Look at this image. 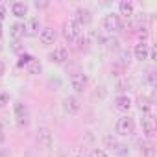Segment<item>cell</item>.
Segmentation results:
<instances>
[{
  "label": "cell",
  "mask_w": 157,
  "mask_h": 157,
  "mask_svg": "<svg viewBox=\"0 0 157 157\" xmlns=\"http://www.w3.org/2000/svg\"><path fill=\"white\" fill-rule=\"evenodd\" d=\"M102 144H104V148H109L115 155H118V157H126L128 153H129V148L124 144V142H120L115 135H104L102 137Z\"/></svg>",
  "instance_id": "obj_1"
},
{
  "label": "cell",
  "mask_w": 157,
  "mask_h": 157,
  "mask_svg": "<svg viewBox=\"0 0 157 157\" xmlns=\"http://www.w3.org/2000/svg\"><path fill=\"white\" fill-rule=\"evenodd\" d=\"M13 115H15V120L21 128H26L30 124V109L24 102H15L13 104Z\"/></svg>",
  "instance_id": "obj_2"
},
{
  "label": "cell",
  "mask_w": 157,
  "mask_h": 157,
  "mask_svg": "<svg viewBox=\"0 0 157 157\" xmlns=\"http://www.w3.org/2000/svg\"><path fill=\"white\" fill-rule=\"evenodd\" d=\"M135 128H137L135 120L131 117H128V115H124V117H120L117 120V133L120 137H131L135 133Z\"/></svg>",
  "instance_id": "obj_3"
},
{
  "label": "cell",
  "mask_w": 157,
  "mask_h": 157,
  "mask_svg": "<svg viewBox=\"0 0 157 157\" xmlns=\"http://www.w3.org/2000/svg\"><path fill=\"white\" fill-rule=\"evenodd\" d=\"M80 33H82V26L78 24L74 19H68V21H65L63 22V37L67 39V41H76L78 37H80Z\"/></svg>",
  "instance_id": "obj_4"
},
{
  "label": "cell",
  "mask_w": 157,
  "mask_h": 157,
  "mask_svg": "<svg viewBox=\"0 0 157 157\" xmlns=\"http://www.w3.org/2000/svg\"><path fill=\"white\" fill-rule=\"evenodd\" d=\"M102 24H104V30L107 33H117L122 30V21L117 13H107L104 19H102Z\"/></svg>",
  "instance_id": "obj_5"
},
{
  "label": "cell",
  "mask_w": 157,
  "mask_h": 157,
  "mask_svg": "<svg viewBox=\"0 0 157 157\" xmlns=\"http://www.w3.org/2000/svg\"><path fill=\"white\" fill-rule=\"evenodd\" d=\"M68 82H70V87H72L76 93H83L89 80H87V76H85L83 72H72Z\"/></svg>",
  "instance_id": "obj_6"
},
{
  "label": "cell",
  "mask_w": 157,
  "mask_h": 157,
  "mask_svg": "<svg viewBox=\"0 0 157 157\" xmlns=\"http://www.w3.org/2000/svg\"><path fill=\"white\" fill-rule=\"evenodd\" d=\"M140 128H142V135L146 139H153L155 137V120H153L151 115H142Z\"/></svg>",
  "instance_id": "obj_7"
},
{
  "label": "cell",
  "mask_w": 157,
  "mask_h": 157,
  "mask_svg": "<svg viewBox=\"0 0 157 157\" xmlns=\"http://www.w3.org/2000/svg\"><path fill=\"white\" fill-rule=\"evenodd\" d=\"M56 39H57V33H56V30H54L52 26L41 28V32H39V41H41L43 46H50V44H54Z\"/></svg>",
  "instance_id": "obj_8"
},
{
  "label": "cell",
  "mask_w": 157,
  "mask_h": 157,
  "mask_svg": "<svg viewBox=\"0 0 157 157\" xmlns=\"http://www.w3.org/2000/svg\"><path fill=\"white\" fill-rule=\"evenodd\" d=\"M68 59V48L67 46H56L52 52H50V61L52 63H57V65H63L65 61Z\"/></svg>",
  "instance_id": "obj_9"
},
{
  "label": "cell",
  "mask_w": 157,
  "mask_h": 157,
  "mask_svg": "<svg viewBox=\"0 0 157 157\" xmlns=\"http://www.w3.org/2000/svg\"><path fill=\"white\" fill-rule=\"evenodd\" d=\"M39 32H41V22H39V19H37V17H30V19L26 21V24H24V35H26V37H35V35H39Z\"/></svg>",
  "instance_id": "obj_10"
},
{
  "label": "cell",
  "mask_w": 157,
  "mask_h": 157,
  "mask_svg": "<svg viewBox=\"0 0 157 157\" xmlns=\"http://www.w3.org/2000/svg\"><path fill=\"white\" fill-rule=\"evenodd\" d=\"M74 21L80 24V26H87V24H91L93 15H91V11H89L87 8H78V10L74 11Z\"/></svg>",
  "instance_id": "obj_11"
},
{
  "label": "cell",
  "mask_w": 157,
  "mask_h": 157,
  "mask_svg": "<svg viewBox=\"0 0 157 157\" xmlns=\"http://www.w3.org/2000/svg\"><path fill=\"white\" fill-rule=\"evenodd\" d=\"M148 54H150V46H148L146 41H140V43L135 44V48H133V56H135L137 61H146V59H148Z\"/></svg>",
  "instance_id": "obj_12"
},
{
  "label": "cell",
  "mask_w": 157,
  "mask_h": 157,
  "mask_svg": "<svg viewBox=\"0 0 157 157\" xmlns=\"http://www.w3.org/2000/svg\"><path fill=\"white\" fill-rule=\"evenodd\" d=\"M63 109L68 115H76L78 111H80V102H78L76 96H65L63 98Z\"/></svg>",
  "instance_id": "obj_13"
},
{
  "label": "cell",
  "mask_w": 157,
  "mask_h": 157,
  "mask_svg": "<svg viewBox=\"0 0 157 157\" xmlns=\"http://www.w3.org/2000/svg\"><path fill=\"white\" fill-rule=\"evenodd\" d=\"M131 98L128 96V94H118L117 98H115V107H117V111H120V113H128L129 109H131Z\"/></svg>",
  "instance_id": "obj_14"
},
{
  "label": "cell",
  "mask_w": 157,
  "mask_h": 157,
  "mask_svg": "<svg viewBox=\"0 0 157 157\" xmlns=\"http://www.w3.org/2000/svg\"><path fill=\"white\" fill-rule=\"evenodd\" d=\"M37 142L43 146V148H50L52 146V133L46 129V128H41L39 131H37Z\"/></svg>",
  "instance_id": "obj_15"
},
{
  "label": "cell",
  "mask_w": 157,
  "mask_h": 157,
  "mask_svg": "<svg viewBox=\"0 0 157 157\" xmlns=\"http://www.w3.org/2000/svg\"><path fill=\"white\" fill-rule=\"evenodd\" d=\"M137 146H139V153L142 157H155V150H153V146L150 142L140 139V140H137Z\"/></svg>",
  "instance_id": "obj_16"
},
{
  "label": "cell",
  "mask_w": 157,
  "mask_h": 157,
  "mask_svg": "<svg viewBox=\"0 0 157 157\" xmlns=\"http://www.w3.org/2000/svg\"><path fill=\"white\" fill-rule=\"evenodd\" d=\"M118 17H126V19H131L133 17V4L128 2V0H122V2H118Z\"/></svg>",
  "instance_id": "obj_17"
},
{
  "label": "cell",
  "mask_w": 157,
  "mask_h": 157,
  "mask_svg": "<svg viewBox=\"0 0 157 157\" xmlns=\"http://www.w3.org/2000/svg\"><path fill=\"white\" fill-rule=\"evenodd\" d=\"M11 13L17 19H22L24 15H28V4H24V2H13L11 4Z\"/></svg>",
  "instance_id": "obj_18"
},
{
  "label": "cell",
  "mask_w": 157,
  "mask_h": 157,
  "mask_svg": "<svg viewBox=\"0 0 157 157\" xmlns=\"http://www.w3.org/2000/svg\"><path fill=\"white\" fill-rule=\"evenodd\" d=\"M10 37L19 41L21 37H24V22H13L10 28Z\"/></svg>",
  "instance_id": "obj_19"
},
{
  "label": "cell",
  "mask_w": 157,
  "mask_h": 157,
  "mask_svg": "<svg viewBox=\"0 0 157 157\" xmlns=\"http://www.w3.org/2000/svg\"><path fill=\"white\" fill-rule=\"evenodd\" d=\"M26 70H28V74H32V76H37V74H41L43 72V65H41V61L39 59H32L28 65H26Z\"/></svg>",
  "instance_id": "obj_20"
},
{
  "label": "cell",
  "mask_w": 157,
  "mask_h": 157,
  "mask_svg": "<svg viewBox=\"0 0 157 157\" xmlns=\"http://www.w3.org/2000/svg\"><path fill=\"white\" fill-rule=\"evenodd\" d=\"M139 109L142 111V115H151L153 104H151L146 96H140V98H139Z\"/></svg>",
  "instance_id": "obj_21"
},
{
  "label": "cell",
  "mask_w": 157,
  "mask_h": 157,
  "mask_svg": "<svg viewBox=\"0 0 157 157\" xmlns=\"http://www.w3.org/2000/svg\"><path fill=\"white\" fill-rule=\"evenodd\" d=\"M129 89H131V82L128 80V78H122V80L117 82V91H118L120 94H126Z\"/></svg>",
  "instance_id": "obj_22"
},
{
  "label": "cell",
  "mask_w": 157,
  "mask_h": 157,
  "mask_svg": "<svg viewBox=\"0 0 157 157\" xmlns=\"http://www.w3.org/2000/svg\"><path fill=\"white\" fill-rule=\"evenodd\" d=\"M146 82H148L150 87H155V70H153V68H150V70L146 72Z\"/></svg>",
  "instance_id": "obj_23"
},
{
  "label": "cell",
  "mask_w": 157,
  "mask_h": 157,
  "mask_svg": "<svg viewBox=\"0 0 157 157\" xmlns=\"http://www.w3.org/2000/svg\"><path fill=\"white\" fill-rule=\"evenodd\" d=\"M8 104H10V94H8V93H4V91H0V109L6 107Z\"/></svg>",
  "instance_id": "obj_24"
},
{
  "label": "cell",
  "mask_w": 157,
  "mask_h": 157,
  "mask_svg": "<svg viewBox=\"0 0 157 157\" xmlns=\"http://www.w3.org/2000/svg\"><path fill=\"white\" fill-rule=\"evenodd\" d=\"M89 157H107V153H105V150H102V148H94Z\"/></svg>",
  "instance_id": "obj_25"
},
{
  "label": "cell",
  "mask_w": 157,
  "mask_h": 157,
  "mask_svg": "<svg viewBox=\"0 0 157 157\" xmlns=\"http://www.w3.org/2000/svg\"><path fill=\"white\" fill-rule=\"evenodd\" d=\"M32 59H33V57H32V56H28V54L21 56V59H19V67H26V65H28Z\"/></svg>",
  "instance_id": "obj_26"
},
{
  "label": "cell",
  "mask_w": 157,
  "mask_h": 157,
  "mask_svg": "<svg viewBox=\"0 0 157 157\" xmlns=\"http://www.w3.org/2000/svg\"><path fill=\"white\" fill-rule=\"evenodd\" d=\"M33 6H35L37 10H44V8H48L50 4H48V2H39V0H37V2H33Z\"/></svg>",
  "instance_id": "obj_27"
},
{
  "label": "cell",
  "mask_w": 157,
  "mask_h": 157,
  "mask_svg": "<svg viewBox=\"0 0 157 157\" xmlns=\"http://www.w3.org/2000/svg\"><path fill=\"white\" fill-rule=\"evenodd\" d=\"M4 17H6V6H2V4H0V22L4 21Z\"/></svg>",
  "instance_id": "obj_28"
},
{
  "label": "cell",
  "mask_w": 157,
  "mask_h": 157,
  "mask_svg": "<svg viewBox=\"0 0 157 157\" xmlns=\"http://www.w3.org/2000/svg\"><path fill=\"white\" fill-rule=\"evenodd\" d=\"M6 140V133H4V128H2V124H0V144H2Z\"/></svg>",
  "instance_id": "obj_29"
},
{
  "label": "cell",
  "mask_w": 157,
  "mask_h": 157,
  "mask_svg": "<svg viewBox=\"0 0 157 157\" xmlns=\"http://www.w3.org/2000/svg\"><path fill=\"white\" fill-rule=\"evenodd\" d=\"M4 72H6V65H4V63H2V61H0V76H2V74H4Z\"/></svg>",
  "instance_id": "obj_30"
},
{
  "label": "cell",
  "mask_w": 157,
  "mask_h": 157,
  "mask_svg": "<svg viewBox=\"0 0 157 157\" xmlns=\"http://www.w3.org/2000/svg\"><path fill=\"white\" fill-rule=\"evenodd\" d=\"M0 37H2V22H0Z\"/></svg>",
  "instance_id": "obj_31"
},
{
  "label": "cell",
  "mask_w": 157,
  "mask_h": 157,
  "mask_svg": "<svg viewBox=\"0 0 157 157\" xmlns=\"http://www.w3.org/2000/svg\"><path fill=\"white\" fill-rule=\"evenodd\" d=\"M74 157H78V155H74Z\"/></svg>",
  "instance_id": "obj_32"
}]
</instances>
